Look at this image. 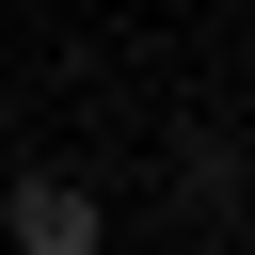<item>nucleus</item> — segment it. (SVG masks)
<instances>
[{
  "instance_id": "nucleus-1",
  "label": "nucleus",
  "mask_w": 255,
  "mask_h": 255,
  "mask_svg": "<svg viewBox=\"0 0 255 255\" xmlns=\"http://www.w3.org/2000/svg\"><path fill=\"white\" fill-rule=\"evenodd\" d=\"M0 239H16V255H96V191H80V175H16Z\"/></svg>"
}]
</instances>
